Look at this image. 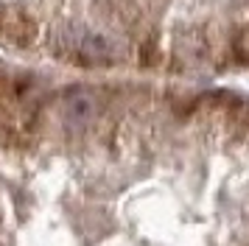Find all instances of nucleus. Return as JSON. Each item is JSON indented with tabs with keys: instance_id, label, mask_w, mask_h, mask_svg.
I'll return each mask as SVG.
<instances>
[{
	"instance_id": "nucleus-1",
	"label": "nucleus",
	"mask_w": 249,
	"mask_h": 246,
	"mask_svg": "<svg viewBox=\"0 0 249 246\" xmlns=\"http://www.w3.org/2000/svg\"><path fill=\"white\" fill-rule=\"evenodd\" d=\"M0 246H249V101L0 73Z\"/></svg>"
}]
</instances>
